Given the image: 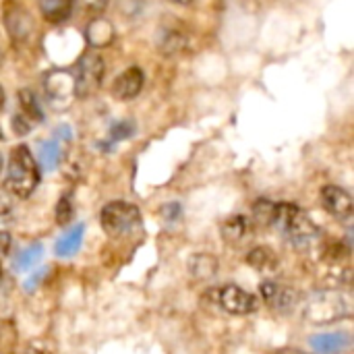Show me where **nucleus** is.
Wrapping results in <instances>:
<instances>
[{"instance_id":"f257e3e1","label":"nucleus","mask_w":354,"mask_h":354,"mask_svg":"<svg viewBox=\"0 0 354 354\" xmlns=\"http://www.w3.org/2000/svg\"><path fill=\"white\" fill-rule=\"evenodd\" d=\"M353 301L344 290L328 288L313 292L303 305V319L311 326H328L348 317Z\"/></svg>"},{"instance_id":"f03ea898","label":"nucleus","mask_w":354,"mask_h":354,"mask_svg":"<svg viewBox=\"0 0 354 354\" xmlns=\"http://www.w3.org/2000/svg\"><path fill=\"white\" fill-rule=\"evenodd\" d=\"M6 189L25 199L29 197L37 185H39V168L29 151L27 145H17L10 156H8V166H6V178H4Z\"/></svg>"},{"instance_id":"7ed1b4c3","label":"nucleus","mask_w":354,"mask_h":354,"mask_svg":"<svg viewBox=\"0 0 354 354\" xmlns=\"http://www.w3.org/2000/svg\"><path fill=\"white\" fill-rule=\"evenodd\" d=\"M274 226H278L295 247H311L319 239L317 224L295 203H276Z\"/></svg>"},{"instance_id":"20e7f679","label":"nucleus","mask_w":354,"mask_h":354,"mask_svg":"<svg viewBox=\"0 0 354 354\" xmlns=\"http://www.w3.org/2000/svg\"><path fill=\"white\" fill-rule=\"evenodd\" d=\"M102 228L110 234V236H122L129 234L131 230H135L141 222V212L127 201H112L108 203L102 214Z\"/></svg>"},{"instance_id":"39448f33","label":"nucleus","mask_w":354,"mask_h":354,"mask_svg":"<svg viewBox=\"0 0 354 354\" xmlns=\"http://www.w3.org/2000/svg\"><path fill=\"white\" fill-rule=\"evenodd\" d=\"M102 77H104V60L100 54L95 52H87L81 56V60L77 62L75 68V95L77 97H87L91 93H95V89L102 85Z\"/></svg>"},{"instance_id":"423d86ee","label":"nucleus","mask_w":354,"mask_h":354,"mask_svg":"<svg viewBox=\"0 0 354 354\" xmlns=\"http://www.w3.org/2000/svg\"><path fill=\"white\" fill-rule=\"evenodd\" d=\"M261 299L270 309H274L278 313H288L299 305L301 297H299L297 288L274 282V280H268V282L261 284Z\"/></svg>"},{"instance_id":"0eeeda50","label":"nucleus","mask_w":354,"mask_h":354,"mask_svg":"<svg viewBox=\"0 0 354 354\" xmlns=\"http://www.w3.org/2000/svg\"><path fill=\"white\" fill-rule=\"evenodd\" d=\"M218 305L230 315H249V313L257 311V299L251 292H247V290H243L241 286H234V284H228V286L220 288Z\"/></svg>"},{"instance_id":"6e6552de","label":"nucleus","mask_w":354,"mask_h":354,"mask_svg":"<svg viewBox=\"0 0 354 354\" xmlns=\"http://www.w3.org/2000/svg\"><path fill=\"white\" fill-rule=\"evenodd\" d=\"M322 203H324L326 212L338 220H346L353 216V197L340 187H334V185L324 187L322 189Z\"/></svg>"},{"instance_id":"1a4fd4ad","label":"nucleus","mask_w":354,"mask_h":354,"mask_svg":"<svg viewBox=\"0 0 354 354\" xmlns=\"http://www.w3.org/2000/svg\"><path fill=\"white\" fill-rule=\"evenodd\" d=\"M143 71L139 66H129L124 73H120L112 83V95L116 100H133L143 89Z\"/></svg>"},{"instance_id":"9d476101","label":"nucleus","mask_w":354,"mask_h":354,"mask_svg":"<svg viewBox=\"0 0 354 354\" xmlns=\"http://www.w3.org/2000/svg\"><path fill=\"white\" fill-rule=\"evenodd\" d=\"M46 91L52 102L56 100H68L75 93V81L73 75L64 71H54L52 75L46 77Z\"/></svg>"},{"instance_id":"9b49d317","label":"nucleus","mask_w":354,"mask_h":354,"mask_svg":"<svg viewBox=\"0 0 354 354\" xmlns=\"http://www.w3.org/2000/svg\"><path fill=\"white\" fill-rule=\"evenodd\" d=\"M348 344H351V338L344 332L319 334V336H313V340H311V346L315 348V353L319 354H340L348 348Z\"/></svg>"},{"instance_id":"f8f14e48","label":"nucleus","mask_w":354,"mask_h":354,"mask_svg":"<svg viewBox=\"0 0 354 354\" xmlns=\"http://www.w3.org/2000/svg\"><path fill=\"white\" fill-rule=\"evenodd\" d=\"M85 35H87L89 46H93V48H104V46H108V44L114 39V27L110 25V21H106V19H102V17H95V19L87 25Z\"/></svg>"},{"instance_id":"ddd939ff","label":"nucleus","mask_w":354,"mask_h":354,"mask_svg":"<svg viewBox=\"0 0 354 354\" xmlns=\"http://www.w3.org/2000/svg\"><path fill=\"white\" fill-rule=\"evenodd\" d=\"M216 272H218V259L209 253H197L189 261V274L199 282L212 280Z\"/></svg>"},{"instance_id":"4468645a","label":"nucleus","mask_w":354,"mask_h":354,"mask_svg":"<svg viewBox=\"0 0 354 354\" xmlns=\"http://www.w3.org/2000/svg\"><path fill=\"white\" fill-rule=\"evenodd\" d=\"M75 0H39V10L46 21L62 23L71 17Z\"/></svg>"},{"instance_id":"2eb2a0df","label":"nucleus","mask_w":354,"mask_h":354,"mask_svg":"<svg viewBox=\"0 0 354 354\" xmlns=\"http://www.w3.org/2000/svg\"><path fill=\"white\" fill-rule=\"evenodd\" d=\"M83 232H85L83 224L73 226L62 239H58V243H56V247H54L56 255H58V257H71V255H75V253L79 251L81 243H83Z\"/></svg>"},{"instance_id":"dca6fc26","label":"nucleus","mask_w":354,"mask_h":354,"mask_svg":"<svg viewBox=\"0 0 354 354\" xmlns=\"http://www.w3.org/2000/svg\"><path fill=\"white\" fill-rule=\"evenodd\" d=\"M19 106H21V116H25L31 124L33 122H41L44 120V112L41 106L35 97V93L31 89H21L19 91Z\"/></svg>"},{"instance_id":"f3484780","label":"nucleus","mask_w":354,"mask_h":354,"mask_svg":"<svg viewBox=\"0 0 354 354\" xmlns=\"http://www.w3.org/2000/svg\"><path fill=\"white\" fill-rule=\"evenodd\" d=\"M222 236L228 241V243H239L245 239L247 230H249V220L245 216H232L228 218L224 224H222Z\"/></svg>"},{"instance_id":"a211bd4d","label":"nucleus","mask_w":354,"mask_h":354,"mask_svg":"<svg viewBox=\"0 0 354 354\" xmlns=\"http://www.w3.org/2000/svg\"><path fill=\"white\" fill-rule=\"evenodd\" d=\"M247 263L257 272H272L276 268V255L268 247H257L247 255Z\"/></svg>"},{"instance_id":"6ab92c4d","label":"nucleus","mask_w":354,"mask_h":354,"mask_svg":"<svg viewBox=\"0 0 354 354\" xmlns=\"http://www.w3.org/2000/svg\"><path fill=\"white\" fill-rule=\"evenodd\" d=\"M39 259H41V247H39V245H31L29 249L21 251V253L15 257V261H12V270H15V272H19V274H23V272L31 270Z\"/></svg>"},{"instance_id":"aec40b11","label":"nucleus","mask_w":354,"mask_h":354,"mask_svg":"<svg viewBox=\"0 0 354 354\" xmlns=\"http://www.w3.org/2000/svg\"><path fill=\"white\" fill-rule=\"evenodd\" d=\"M58 160H60V147H58V141H44L41 147H39V162L46 170H54L58 166Z\"/></svg>"},{"instance_id":"412c9836","label":"nucleus","mask_w":354,"mask_h":354,"mask_svg":"<svg viewBox=\"0 0 354 354\" xmlns=\"http://www.w3.org/2000/svg\"><path fill=\"white\" fill-rule=\"evenodd\" d=\"M253 214H255V220H257V222H261V224L270 226V224H274V216H276V203L261 199V201H257V203L253 205Z\"/></svg>"},{"instance_id":"4be33fe9","label":"nucleus","mask_w":354,"mask_h":354,"mask_svg":"<svg viewBox=\"0 0 354 354\" xmlns=\"http://www.w3.org/2000/svg\"><path fill=\"white\" fill-rule=\"evenodd\" d=\"M54 218L60 226L68 224L73 220V201L68 199V195L60 197V201L56 203V209H54Z\"/></svg>"},{"instance_id":"5701e85b","label":"nucleus","mask_w":354,"mask_h":354,"mask_svg":"<svg viewBox=\"0 0 354 354\" xmlns=\"http://www.w3.org/2000/svg\"><path fill=\"white\" fill-rule=\"evenodd\" d=\"M133 131H135L133 122H127V120H122V122H116V124H112V129H110V137H112L114 141L129 139V137L133 135Z\"/></svg>"},{"instance_id":"b1692460","label":"nucleus","mask_w":354,"mask_h":354,"mask_svg":"<svg viewBox=\"0 0 354 354\" xmlns=\"http://www.w3.org/2000/svg\"><path fill=\"white\" fill-rule=\"evenodd\" d=\"M12 131H15L17 135H27V133L31 131V122H29L25 116L15 114V116H12Z\"/></svg>"},{"instance_id":"393cba45","label":"nucleus","mask_w":354,"mask_h":354,"mask_svg":"<svg viewBox=\"0 0 354 354\" xmlns=\"http://www.w3.org/2000/svg\"><path fill=\"white\" fill-rule=\"evenodd\" d=\"M12 216V207H10V201L6 197L0 195V224H6Z\"/></svg>"},{"instance_id":"a878e982","label":"nucleus","mask_w":354,"mask_h":354,"mask_svg":"<svg viewBox=\"0 0 354 354\" xmlns=\"http://www.w3.org/2000/svg\"><path fill=\"white\" fill-rule=\"evenodd\" d=\"M10 249V234L6 230H0V253H8Z\"/></svg>"},{"instance_id":"bb28decb","label":"nucleus","mask_w":354,"mask_h":354,"mask_svg":"<svg viewBox=\"0 0 354 354\" xmlns=\"http://www.w3.org/2000/svg\"><path fill=\"white\" fill-rule=\"evenodd\" d=\"M164 214L168 216V220H174V218L180 214V207H178V203H168V205L164 207Z\"/></svg>"},{"instance_id":"cd10ccee","label":"nucleus","mask_w":354,"mask_h":354,"mask_svg":"<svg viewBox=\"0 0 354 354\" xmlns=\"http://www.w3.org/2000/svg\"><path fill=\"white\" fill-rule=\"evenodd\" d=\"M44 272H46V270H37V272H35V274H33V276H31V278L27 280V290H33V286H35V284H37V282L41 280Z\"/></svg>"},{"instance_id":"c85d7f7f","label":"nucleus","mask_w":354,"mask_h":354,"mask_svg":"<svg viewBox=\"0 0 354 354\" xmlns=\"http://www.w3.org/2000/svg\"><path fill=\"white\" fill-rule=\"evenodd\" d=\"M25 354H48L41 346H37V344H29L27 348H25Z\"/></svg>"},{"instance_id":"c756f323","label":"nucleus","mask_w":354,"mask_h":354,"mask_svg":"<svg viewBox=\"0 0 354 354\" xmlns=\"http://www.w3.org/2000/svg\"><path fill=\"white\" fill-rule=\"evenodd\" d=\"M56 137H60V139L68 141V139H71V131H68V127H60V129L56 131Z\"/></svg>"},{"instance_id":"7c9ffc66","label":"nucleus","mask_w":354,"mask_h":354,"mask_svg":"<svg viewBox=\"0 0 354 354\" xmlns=\"http://www.w3.org/2000/svg\"><path fill=\"white\" fill-rule=\"evenodd\" d=\"M274 354H303L301 351H295V348H284V351H278V353Z\"/></svg>"},{"instance_id":"2f4dec72","label":"nucleus","mask_w":354,"mask_h":354,"mask_svg":"<svg viewBox=\"0 0 354 354\" xmlns=\"http://www.w3.org/2000/svg\"><path fill=\"white\" fill-rule=\"evenodd\" d=\"M4 108V89L0 87V110Z\"/></svg>"},{"instance_id":"473e14b6","label":"nucleus","mask_w":354,"mask_h":354,"mask_svg":"<svg viewBox=\"0 0 354 354\" xmlns=\"http://www.w3.org/2000/svg\"><path fill=\"white\" fill-rule=\"evenodd\" d=\"M170 2H174V4H191L193 0H170Z\"/></svg>"},{"instance_id":"72a5a7b5","label":"nucleus","mask_w":354,"mask_h":354,"mask_svg":"<svg viewBox=\"0 0 354 354\" xmlns=\"http://www.w3.org/2000/svg\"><path fill=\"white\" fill-rule=\"evenodd\" d=\"M0 282H2V266H0Z\"/></svg>"},{"instance_id":"f704fd0d","label":"nucleus","mask_w":354,"mask_h":354,"mask_svg":"<svg viewBox=\"0 0 354 354\" xmlns=\"http://www.w3.org/2000/svg\"><path fill=\"white\" fill-rule=\"evenodd\" d=\"M0 172H2V156H0Z\"/></svg>"},{"instance_id":"c9c22d12","label":"nucleus","mask_w":354,"mask_h":354,"mask_svg":"<svg viewBox=\"0 0 354 354\" xmlns=\"http://www.w3.org/2000/svg\"><path fill=\"white\" fill-rule=\"evenodd\" d=\"M0 139H2V131H0Z\"/></svg>"},{"instance_id":"e433bc0d","label":"nucleus","mask_w":354,"mask_h":354,"mask_svg":"<svg viewBox=\"0 0 354 354\" xmlns=\"http://www.w3.org/2000/svg\"><path fill=\"white\" fill-rule=\"evenodd\" d=\"M0 354H2V351H0Z\"/></svg>"}]
</instances>
